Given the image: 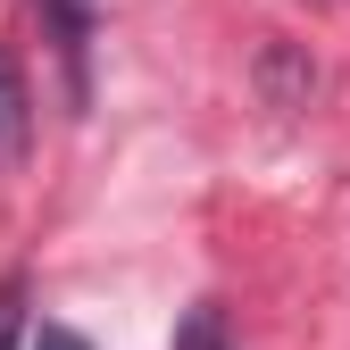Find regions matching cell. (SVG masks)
<instances>
[{
	"mask_svg": "<svg viewBox=\"0 0 350 350\" xmlns=\"http://www.w3.org/2000/svg\"><path fill=\"white\" fill-rule=\"evenodd\" d=\"M25 125H33V100H25V75L0 59V159L25 150Z\"/></svg>",
	"mask_w": 350,
	"mask_h": 350,
	"instance_id": "1",
	"label": "cell"
},
{
	"mask_svg": "<svg viewBox=\"0 0 350 350\" xmlns=\"http://www.w3.org/2000/svg\"><path fill=\"white\" fill-rule=\"evenodd\" d=\"M51 17H59V51H67V67H83V0H51Z\"/></svg>",
	"mask_w": 350,
	"mask_h": 350,
	"instance_id": "2",
	"label": "cell"
},
{
	"mask_svg": "<svg viewBox=\"0 0 350 350\" xmlns=\"http://www.w3.org/2000/svg\"><path fill=\"white\" fill-rule=\"evenodd\" d=\"M17 325H25V284L9 275V284H0V350L17 342Z\"/></svg>",
	"mask_w": 350,
	"mask_h": 350,
	"instance_id": "3",
	"label": "cell"
},
{
	"mask_svg": "<svg viewBox=\"0 0 350 350\" xmlns=\"http://www.w3.org/2000/svg\"><path fill=\"white\" fill-rule=\"evenodd\" d=\"M175 350H226V334H217V317H184V334H175Z\"/></svg>",
	"mask_w": 350,
	"mask_h": 350,
	"instance_id": "4",
	"label": "cell"
},
{
	"mask_svg": "<svg viewBox=\"0 0 350 350\" xmlns=\"http://www.w3.org/2000/svg\"><path fill=\"white\" fill-rule=\"evenodd\" d=\"M42 350H83L75 334H59V325H42Z\"/></svg>",
	"mask_w": 350,
	"mask_h": 350,
	"instance_id": "5",
	"label": "cell"
}]
</instances>
